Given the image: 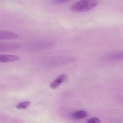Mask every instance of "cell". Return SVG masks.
Segmentation results:
<instances>
[{"mask_svg":"<svg viewBox=\"0 0 123 123\" xmlns=\"http://www.w3.org/2000/svg\"><path fill=\"white\" fill-rule=\"evenodd\" d=\"M100 0H80L71 6V10L76 13H82L90 11L97 6Z\"/></svg>","mask_w":123,"mask_h":123,"instance_id":"cell-1","label":"cell"},{"mask_svg":"<svg viewBox=\"0 0 123 123\" xmlns=\"http://www.w3.org/2000/svg\"><path fill=\"white\" fill-rule=\"evenodd\" d=\"M67 79V75L63 74L58 76L50 85V87L52 89L57 88L61 84L64 82Z\"/></svg>","mask_w":123,"mask_h":123,"instance_id":"cell-2","label":"cell"},{"mask_svg":"<svg viewBox=\"0 0 123 123\" xmlns=\"http://www.w3.org/2000/svg\"><path fill=\"white\" fill-rule=\"evenodd\" d=\"M18 35L14 32L0 30V40L13 39L18 38Z\"/></svg>","mask_w":123,"mask_h":123,"instance_id":"cell-3","label":"cell"},{"mask_svg":"<svg viewBox=\"0 0 123 123\" xmlns=\"http://www.w3.org/2000/svg\"><path fill=\"white\" fill-rule=\"evenodd\" d=\"M19 57L17 55H0V63H8L17 61Z\"/></svg>","mask_w":123,"mask_h":123,"instance_id":"cell-4","label":"cell"},{"mask_svg":"<svg viewBox=\"0 0 123 123\" xmlns=\"http://www.w3.org/2000/svg\"><path fill=\"white\" fill-rule=\"evenodd\" d=\"M19 45L15 44H0V51H8L17 49Z\"/></svg>","mask_w":123,"mask_h":123,"instance_id":"cell-5","label":"cell"},{"mask_svg":"<svg viewBox=\"0 0 123 123\" xmlns=\"http://www.w3.org/2000/svg\"><path fill=\"white\" fill-rule=\"evenodd\" d=\"M88 114L86 111H80L74 113L72 115V117L74 119L79 120L85 118L87 117Z\"/></svg>","mask_w":123,"mask_h":123,"instance_id":"cell-6","label":"cell"},{"mask_svg":"<svg viewBox=\"0 0 123 123\" xmlns=\"http://www.w3.org/2000/svg\"><path fill=\"white\" fill-rule=\"evenodd\" d=\"M110 58L111 60H123V52L113 54L110 56Z\"/></svg>","mask_w":123,"mask_h":123,"instance_id":"cell-7","label":"cell"},{"mask_svg":"<svg viewBox=\"0 0 123 123\" xmlns=\"http://www.w3.org/2000/svg\"><path fill=\"white\" fill-rule=\"evenodd\" d=\"M30 102L29 101H26V102H22L19 104L17 106V108L19 109H25L27 108L30 105Z\"/></svg>","mask_w":123,"mask_h":123,"instance_id":"cell-8","label":"cell"},{"mask_svg":"<svg viewBox=\"0 0 123 123\" xmlns=\"http://www.w3.org/2000/svg\"><path fill=\"white\" fill-rule=\"evenodd\" d=\"M86 123H100V120L98 118H92L88 120Z\"/></svg>","mask_w":123,"mask_h":123,"instance_id":"cell-9","label":"cell"},{"mask_svg":"<svg viewBox=\"0 0 123 123\" xmlns=\"http://www.w3.org/2000/svg\"><path fill=\"white\" fill-rule=\"evenodd\" d=\"M70 0H53L52 2L54 4L58 5L66 3Z\"/></svg>","mask_w":123,"mask_h":123,"instance_id":"cell-10","label":"cell"}]
</instances>
